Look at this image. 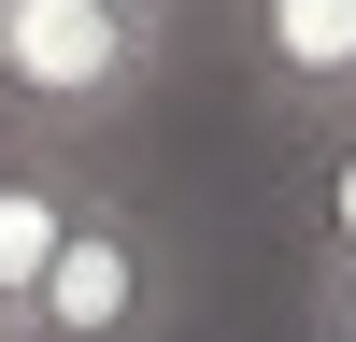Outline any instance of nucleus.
<instances>
[{"mask_svg": "<svg viewBox=\"0 0 356 342\" xmlns=\"http://www.w3.org/2000/svg\"><path fill=\"white\" fill-rule=\"evenodd\" d=\"M171 43L129 15H100V0H0V114H15L29 142H100L129 129L143 100H157Z\"/></svg>", "mask_w": 356, "mask_h": 342, "instance_id": "1", "label": "nucleus"}, {"mask_svg": "<svg viewBox=\"0 0 356 342\" xmlns=\"http://www.w3.org/2000/svg\"><path fill=\"white\" fill-rule=\"evenodd\" d=\"M157 314H171L157 228L129 200H86L72 243H57V271H43V300H29V342H157Z\"/></svg>", "mask_w": 356, "mask_h": 342, "instance_id": "2", "label": "nucleus"}, {"mask_svg": "<svg viewBox=\"0 0 356 342\" xmlns=\"http://www.w3.org/2000/svg\"><path fill=\"white\" fill-rule=\"evenodd\" d=\"M243 72L300 129L356 114V0H243Z\"/></svg>", "mask_w": 356, "mask_h": 342, "instance_id": "3", "label": "nucleus"}, {"mask_svg": "<svg viewBox=\"0 0 356 342\" xmlns=\"http://www.w3.org/2000/svg\"><path fill=\"white\" fill-rule=\"evenodd\" d=\"M86 171H72V142H0V300H43V271H57V243H72V214H86Z\"/></svg>", "mask_w": 356, "mask_h": 342, "instance_id": "4", "label": "nucleus"}, {"mask_svg": "<svg viewBox=\"0 0 356 342\" xmlns=\"http://www.w3.org/2000/svg\"><path fill=\"white\" fill-rule=\"evenodd\" d=\"M314 142V256H356V114H328Z\"/></svg>", "mask_w": 356, "mask_h": 342, "instance_id": "5", "label": "nucleus"}, {"mask_svg": "<svg viewBox=\"0 0 356 342\" xmlns=\"http://www.w3.org/2000/svg\"><path fill=\"white\" fill-rule=\"evenodd\" d=\"M300 342H356V256H314V285H300Z\"/></svg>", "mask_w": 356, "mask_h": 342, "instance_id": "6", "label": "nucleus"}, {"mask_svg": "<svg viewBox=\"0 0 356 342\" xmlns=\"http://www.w3.org/2000/svg\"><path fill=\"white\" fill-rule=\"evenodd\" d=\"M100 15H129V28H157V43H171V28L200 15V0H100Z\"/></svg>", "mask_w": 356, "mask_h": 342, "instance_id": "7", "label": "nucleus"}, {"mask_svg": "<svg viewBox=\"0 0 356 342\" xmlns=\"http://www.w3.org/2000/svg\"><path fill=\"white\" fill-rule=\"evenodd\" d=\"M0 342H29V300H0Z\"/></svg>", "mask_w": 356, "mask_h": 342, "instance_id": "8", "label": "nucleus"}]
</instances>
